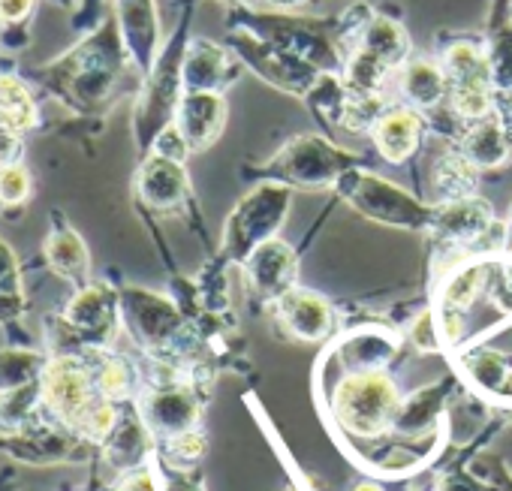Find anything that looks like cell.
Listing matches in <instances>:
<instances>
[{"label":"cell","instance_id":"4fadbf2b","mask_svg":"<svg viewBox=\"0 0 512 491\" xmlns=\"http://www.w3.org/2000/svg\"><path fill=\"white\" fill-rule=\"evenodd\" d=\"M175 127L184 136L190 154L211 148L226 127L223 94L220 91H184L178 112H175Z\"/></svg>","mask_w":512,"mask_h":491},{"label":"cell","instance_id":"30bf717a","mask_svg":"<svg viewBox=\"0 0 512 491\" xmlns=\"http://www.w3.org/2000/svg\"><path fill=\"white\" fill-rule=\"evenodd\" d=\"M115 22L130 67L145 82L160 58V16L154 0H115Z\"/></svg>","mask_w":512,"mask_h":491},{"label":"cell","instance_id":"60d3db41","mask_svg":"<svg viewBox=\"0 0 512 491\" xmlns=\"http://www.w3.org/2000/svg\"><path fill=\"white\" fill-rule=\"evenodd\" d=\"M278 7H293V4H305V0H272Z\"/></svg>","mask_w":512,"mask_h":491},{"label":"cell","instance_id":"9a60e30c","mask_svg":"<svg viewBox=\"0 0 512 491\" xmlns=\"http://www.w3.org/2000/svg\"><path fill=\"white\" fill-rule=\"evenodd\" d=\"M142 419L148 422L151 431L172 437L181 431L196 428L199 422V401L187 386L178 383H163L151 389L142 401Z\"/></svg>","mask_w":512,"mask_h":491},{"label":"cell","instance_id":"b9f144b4","mask_svg":"<svg viewBox=\"0 0 512 491\" xmlns=\"http://www.w3.org/2000/svg\"><path fill=\"white\" fill-rule=\"evenodd\" d=\"M232 4H244V0H232Z\"/></svg>","mask_w":512,"mask_h":491},{"label":"cell","instance_id":"6da1fadb","mask_svg":"<svg viewBox=\"0 0 512 491\" xmlns=\"http://www.w3.org/2000/svg\"><path fill=\"white\" fill-rule=\"evenodd\" d=\"M130 58L118 22H103L58 61L34 70V79L73 112H100L115 100Z\"/></svg>","mask_w":512,"mask_h":491},{"label":"cell","instance_id":"8fae6325","mask_svg":"<svg viewBox=\"0 0 512 491\" xmlns=\"http://www.w3.org/2000/svg\"><path fill=\"white\" fill-rule=\"evenodd\" d=\"M121 314L130 326V332L145 344V347H163L169 344L178 329H181V317L172 308V302L145 293V290H121Z\"/></svg>","mask_w":512,"mask_h":491},{"label":"cell","instance_id":"4dcf8cb0","mask_svg":"<svg viewBox=\"0 0 512 491\" xmlns=\"http://www.w3.org/2000/svg\"><path fill=\"white\" fill-rule=\"evenodd\" d=\"M34 193V178L28 166L19 163H0V211L22 208Z\"/></svg>","mask_w":512,"mask_h":491},{"label":"cell","instance_id":"ffe728a7","mask_svg":"<svg viewBox=\"0 0 512 491\" xmlns=\"http://www.w3.org/2000/svg\"><path fill=\"white\" fill-rule=\"evenodd\" d=\"M238 70L226 49L211 40H190L184 55V91H223Z\"/></svg>","mask_w":512,"mask_h":491},{"label":"cell","instance_id":"f546056e","mask_svg":"<svg viewBox=\"0 0 512 491\" xmlns=\"http://www.w3.org/2000/svg\"><path fill=\"white\" fill-rule=\"evenodd\" d=\"M473 181H476V166L464 154H449L437 169V184L443 190V199L470 196Z\"/></svg>","mask_w":512,"mask_h":491},{"label":"cell","instance_id":"cb8c5ba5","mask_svg":"<svg viewBox=\"0 0 512 491\" xmlns=\"http://www.w3.org/2000/svg\"><path fill=\"white\" fill-rule=\"evenodd\" d=\"M359 49L377 55L389 70H398L407 58H410V43L404 28L389 19V16H371V22L365 25L362 37H359Z\"/></svg>","mask_w":512,"mask_h":491},{"label":"cell","instance_id":"d6a6232c","mask_svg":"<svg viewBox=\"0 0 512 491\" xmlns=\"http://www.w3.org/2000/svg\"><path fill=\"white\" fill-rule=\"evenodd\" d=\"M37 10V0H0V28L19 31Z\"/></svg>","mask_w":512,"mask_h":491},{"label":"cell","instance_id":"f35d334b","mask_svg":"<svg viewBox=\"0 0 512 491\" xmlns=\"http://www.w3.org/2000/svg\"><path fill=\"white\" fill-rule=\"evenodd\" d=\"M494 398H500V401H512V368H509L506 380L500 383V389L494 392Z\"/></svg>","mask_w":512,"mask_h":491},{"label":"cell","instance_id":"8d00e7d4","mask_svg":"<svg viewBox=\"0 0 512 491\" xmlns=\"http://www.w3.org/2000/svg\"><path fill=\"white\" fill-rule=\"evenodd\" d=\"M437 491H479V488H476L473 479H467V476H446V479L437 485Z\"/></svg>","mask_w":512,"mask_h":491},{"label":"cell","instance_id":"ac0fdd59","mask_svg":"<svg viewBox=\"0 0 512 491\" xmlns=\"http://www.w3.org/2000/svg\"><path fill=\"white\" fill-rule=\"evenodd\" d=\"M43 257L58 278H64L76 287L88 284V275H91L88 244L82 241V235L70 226V220L61 211L52 214V229L43 244Z\"/></svg>","mask_w":512,"mask_h":491},{"label":"cell","instance_id":"603a6c76","mask_svg":"<svg viewBox=\"0 0 512 491\" xmlns=\"http://www.w3.org/2000/svg\"><path fill=\"white\" fill-rule=\"evenodd\" d=\"M0 121L22 136L40 127V103L34 91L13 73H0Z\"/></svg>","mask_w":512,"mask_h":491},{"label":"cell","instance_id":"7402d4cb","mask_svg":"<svg viewBox=\"0 0 512 491\" xmlns=\"http://www.w3.org/2000/svg\"><path fill=\"white\" fill-rule=\"evenodd\" d=\"M106 461L118 470L127 473L133 467H142L148 452H151V428L142 419V413H127L118 419L115 431L103 443Z\"/></svg>","mask_w":512,"mask_h":491},{"label":"cell","instance_id":"d4e9b609","mask_svg":"<svg viewBox=\"0 0 512 491\" xmlns=\"http://www.w3.org/2000/svg\"><path fill=\"white\" fill-rule=\"evenodd\" d=\"M509 136L503 130V124L497 121H473V130L464 139V157L473 166H500L509 154Z\"/></svg>","mask_w":512,"mask_h":491},{"label":"cell","instance_id":"d6986e66","mask_svg":"<svg viewBox=\"0 0 512 491\" xmlns=\"http://www.w3.org/2000/svg\"><path fill=\"white\" fill-rule=\"evenodd\" d=\"M425 133V121L419 115V109L413 106H395L386 109L377 124L371 127L374 145L377 151L389 160V163H404L416 154L419 142Z\"/></svg>","mask_w":512,"mask_h":491},{"label":"cell","instance_id":"5bb4252c","mask_svg":"<svg viewBox=\"0 0 512 491\" xmlns=\"http://www.w3.org/2000/svg\"><path fill=\"white\" fill-rule=\"evenodd\" d=\"M244 272L256 293L269 302H278L296 287V254L290 244L269 238L244 260Z\"/></svg>","mask_w":512,"mask_h":491},{"label":"cell","instance_id":"5b68a950","mask_svg":"<svg viewBox=\"0 0 512 491\" xmlns=\"http://www.w3.org/2000/svg\"><path fill=\"white\" fill-rule=\"evenodd\" d=\"M452 112L464 121H482L491 112V61L473 40H458L443 52Z\"/></svg>","mask_w":512,"mask_h":491},{"label":"cell","instance_id":"d590c367","mask_svg":"<svg viewBox=\"0 0 512 491\" xmlns=\"http://www.w3.org/2000/svg\"><path fill=\"white\" fill-rule=\"evenodd\" d=\"M166 491H205L196 479L187 476V470H172V476L166 479Z\"/></svg>","mask_w":512,"mask_h":491},{"label":"cell","instance_id":"7c38bea8","mask_svg":"<svg viewBox=\"0 0 512 491\" xmlns=\"http://www.w3.org/2000/svg\"><path fill=\"white\" fill-rule=\"evenodd\" d=\"M136 193L139 199L151 208V211H175L184 205L187 193H190V181H187V169L181 160L163 157V154H145L142 166L136 172Z\"/></svg>","mask_w":512,"mask_h":491},{"label":"cell","instance_id":"e0dca14e","mask_svg":"<svg viewBox=\"0 0 512 491\" xmlns=\"http://www.w3.org/2000/svg\"><path fill=\"white\" fill-rule=\"evenodd\" d=\"M434 235L440 241H449L455 248H467V244L479 241L491 229V205L473 196L446 199L434 214L431 223Z\"/></svg>","mask_w":512,"mask_h":491},{"label":"cell","instance_id":"2e32d148","mask_svg":"<svg viewBox=\"0 0 512 491\" xmlns=\"http://www.w3.org/2000/svg\"><path fill=\"white\" fill-rule=\"evenodd\" d=\"M275 305H278L281 326L293 338H299V341H311L314 344V341L329 338L332 329H335V311H332V305L323 296L311 293V290L293 287Z\"/></svg>","mask_w":512,"mask_h":491},{"label":"cell","instance_id":"7bdbcfd3","mask_svg":"<svg viewBox=\"0 0 512 491\" xmlns=\"http://www.w3.org/2000/svg\"><path fill=\"white\" fill-rule=\"evenodd\" d=\"M287 491H296V488H287Z\"/></svg>","mask_w":512,"mask_h":491},{"label":"cell","instance_id":"ab89813d","mask_svg":"<svg viewBox=\"0 0 512 491\" xmlns=\"http://www.w3.org/2000/svg\"><path fill=\"white\" fill-rule=\"evenodd\" d=\"M353 491H386V488L380 482H374V479H362V482L353 485Z\"/></svg>","mask_w":512,"mask_h":491},{"label":"cell","instance_id":"484cf974","mask_svg":"<svg viewBox=\"0 0 512 491\" xmlns=\"http://www.w3.org/2000/svg\"><path fill=\"white\" fill-rule=\"evenodd\" d=\"M22 314H25V290H22L19 260L10 244L0 238V323L4 326L19 323Z\"/></svg>","mask_w":512,"mask_h":491},{"label":"cell","instance_id":"ba28073f","mask_svg":"<svg viewBox=\"0 0 512 491\" xmlns=\"http://www.w3.org/2000/svg\"><path fill=\"white\" fill-rule=\"evenodd\" d=\"M356 160L353 154L329 145L326 139L320 136H302L296 142H290L278 157H275V166L272 172L284 181V184H293V187H329V184H338V178L353 169Z\"/></svg>","mask_w":512,"mask_h":491},{"label":"cell","instance_id":"52a82bcc","mask_svg":"<svg viewBox=\"0 0 512 491\" xmlns=\"http://www.w3.org/2000/svg\"><path fill=\"white\" fill-rule=\"evenodd\" d=\"M287 205H290L287 187H275V184L256 187L238 205V211L232 214L226 226V251L235 254L238 260H247L263 241L275 235V229L281 226L287 214Z\"/></svg>","mask_w":512,"mask_h":491},{"label":"cell","instance_id":"74e56055","mask_svg":"<svg viewBox=\"0 0 512 491\" xmlns=\"http://www.w3.org/2000/svg\"><path fill=\"white\" fill-rule=\"evenodd\" d=\"M97 7H100V0H85L82 4V10H79V19H76V25L79 28H91L94 25V19H97Z\"/></svg>","mask_w":512,"mask_h":491},{"label":"cell","instance_id":"1f68e13d","mask_svg":"<svg viewBox=\"0 0 512 491\" xmlns=\"http://www.w3.org/2000/svg\"><path fill=\"white\" fill-rule=\"evenodd\" d=\"M205 455V434L199 428L166 437V461L172 470H190Z\"/></svg>","mask_w":512,"mask_h":491},{"label":"cell","instance_id":"8992f818","mask_svg":"<svg viewBox=\"0 0 512 491\" xmlns=\"http://www.w3.org/2000/svg\"><path fill=\"white\" fill-rule=\"evenodd\" d=\"M338 187L362 214H368L380 223L401 226V229H419V226L431 223V214L425 211V205L419 199L398 190L392 181H383L371 172H359L356 166L338 178Z\"/></svg>","mask_w":512,"mask_h":491},{"label":"cell","instance_id":"e575fe53","mask_svg":"<svg viewBox=\"0 0 512 491\" xmlns=\"http://www.w3.org/2000/svg\"><path fill=\"white\" fill-rule=\"evenodd\" d=\"M115 491H160V485H157L154 473L142 464V467H133L127 473H121Z\"/></svg>","mask_w":512,"mask_h":491},{"label":"cell","instance_id":"836d02e7","mask_svg":"<svg viewBox=\"0 0 512 491\" xmlns=\"http://www.w3.org/2000/svg\"><path fill=\"white\" fill-rule=\"evenodd\" d=\"M25 157V136L0 121V163H19Z\"/></svg>","mask_w":512,"mask_h":491},{"label":"cell","instance_id":"277c9868","mask_svg":"<svg viewBox=\"0 0 512 491\" xmlns=\"http://www.w3.org/2000/svg\"><path fill=\"white\" fill-rule=\"evenodd\" d=\"M40 395L43 407L58 419V425H67L73 434L100 398L94 386V371L79 353H64L46 362V371L40 377Z\"/></svg>","mask_w":512,"mask_h":491},{"label":"cell","instance_id":"f1b7e54d","mask_svg":"<svg viewBox=\"0 0 512 491\" xmlns=\"http://www.w3.org/2000/svg\"><path fill=\"white\" fill-rule=\"evenodd\" d=\"M461 368H464V374L470 377V383L479 386V389L488 392V395H494V392L500 389V383L506 380V374H509L506 356L497 353V350H485V347L467 353L464 362H461Z\"/></svg>","mask_w":512,"mask_h":491},{"label":"cell","instance_id":"4316f807","mask_svg":"<svg viewBox=\"0 0 512 491\" xmlns=\"http://www.w3.org/2000/svg\"><path fill=\"white\" fill-rule=\"evenodd\" d=\"M94 371V386H97V395L106 398V401H127L133 395V386H136V371L127 359L121 356H103Z\"/></svg>","mask_w":512,"mask_h":491},{"label":"cell","instance_id":"83f0119b","mask_svg":"<svg viewBox=\"0 0 512 491\" xmlns=\"http://www.w3.org/2000/svg\"><path fill=\"white\" fill-rule=\"evenodd\" d=\"M46 362L49 359L34 350H0V392L37 383L46 371Z\"/></svg>","mask_w":512,"mask_h":491},{"label":"cell","instance_id":"9c48e42d","mask_svg":"<svg viewBox=\"0 0 512 491\" xmlns=\"http://www.w3.org/2000/svg\"><path fill=\"white\" fill-rule=\"evenodd\" d=\"M118 311H121V296L109 284H85L70 299L67 311L61 314V323L79 344L103 347L115 335Z\"/></svg>","mask_w":512,"mask_h":491},{"label":"cell","instance_id":"44dd1931","mask_svg":"<svg viewBox=\"0 0 512 491\" xmlns=\"http://www.w3.org/2000/svg\"><path fill=\"white\" fill-rule=\"evenodd\" d=\"M398 88H401V97L419 112L437 109V103L449 94L443 64H437L431 58H422V55H416V58L410 55L398 67Z\"/></svg>","mask_w":512,"mask_h":491},{"label":"cell","instance_id":"3957f363","mask_svg":"<svg viewBox=\"0 0 512 491\" xmlns=\"http://www.w3.org/2000/svg\"><path fill=\"white\" fill-rule=\"evenodd\" d=\"M187 22H181L178 34L166 43L160 52L154 70L142 82V94L136 103L133 115V130H136V145L142 157L151 151L157 136L175 124L178 103L184 97V55H187Z\"/></svg>","mask_w":512,"mask_h":491},{"label":"cell","instance_id":"7a4b0ae2","mask_svg":"<svg viewBox=\"0 0 512 491\" xmlns=\"http://www.w3.org/2000/svg\"><path fill=\"white\" fill-rule=\"evenodd\" d=\"M401 392L383 368L347 371L332 392V416L341 431L374 440L395 428Z\"/></svg>","mask_w":512,"mask_h":491}]
</instances>
